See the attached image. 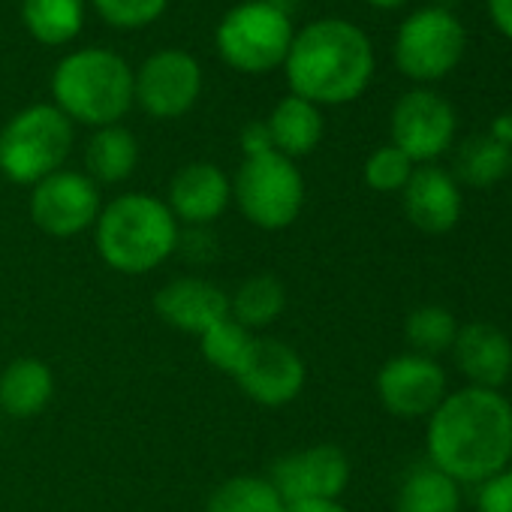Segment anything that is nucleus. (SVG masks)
Wrapping results in <instances>:
<instances>
[{
	"instance_id": "obj_1",
	"label": "nucleus",
	"mask_w": 512,
	"mask_h": 512,
	"mask_svg": "<svg viewBox=\"0 0 512 512\" xmlns=\"http://www.w3.org/2000/svg\"><path fill=\"white\" fill-rule=\"evenodd\" d=\"M428 461L458 485H482L512 464V401L500 389L464 386L428 416Z\"/></svg>"
},
{
	"instance_id": "obj_2",
	"label": "nucleus",
	"mask_w": 512,
	"mask_h": 512,
	"mask_svg": "<svg viewBox=\"0 0 512 512\" xmlns=\"http://www.w3.org/2000/svg\"><path fill=\"white\" fill-rule=\"evenodd\" d=\"M371 37L347 19H317L290 46L284 73L290 94L314 106H344L359 100L374 79Z\"/></svg>"
},
{
	"instance_id": "obj_3",
	"label": "nucleus",
	"mask_w": 512,
	"mask_h": 512,
	"mask_svg": "<svg viewBox=\"0 0 512 512\" xmlns=\"http://www.w3.org/2000/svg\"><path fill=\"white\" fill-rule=\"evenodd\" d=\"M181 223L169 205L148 193H124L103 205L94 223L100 260L118 275H148L178 250Z\"/></svg>"
},
{
	"instance_id": "obj_4",
	"label": "nucleus",
	"mask_w": 512,
	"mask_h": 512,
	"mask_svg": "<svg viewBox=\"0 0 512 512\" xmlns=\"http://www.w3.org/2000/svg\"><path fill=\"white\" fill-rule=\"evenodd\" d=\"M55 106L85 127H112L133 106V70L112 49L70 52L52 73Z\"/></svg>"
},
{
	"instance_id": "obj_5",
	"label": "nucleus",
	"mask_w": 512,
	"mask_h": 512,
	"mask_svg": "<svg viewBox=\"0 0 512 512\" xmlns=\"http://www.w3.org/2000/svg\"><path fill=\"white\" fill-rule=\"evenodd\" d=\"M73 151V121L55 103H34L0 130V175L13 184H40L64 169Z\"/></svg>"
},
{
	"instance_id": "obj_6",
	"label": "nucleus",
	"mask_w": 512,
	"mask_h": 512,
	"mask_svg": "<svg viewBox=\"0 0 512 512\" xmlns=\"http://www.w3.org/2000/svg\"><path fill=\"white\" fill-rule=\"evenodd\" d=\"M232 202L250 226L281 232L293 226L305 208V178L296 160L278 151L244 157L232 178Z\"/></svg>"
},
{
	"instance_id": "obj_7",
	"label": "nucleus",
	"mask_w": 512,
	"mask_h": 512,
	"mask_svg": "<svg viewBox=\"0 0 512 512\" xmlns=\"http://www.w3.org/2000/svg\"><path fill=\"white\" fill-rule=\"evenodd\" d=\"M293 19L263 0H244L232 7L214 34L220 58L247 76H260L284 67L293 46Z\"/></svg>"
},
{
	"instance_id": "obj_8",
	"label": "nucleus",
	"mask_w": 512,
	"mask_h": 512,
	"mask_svg": "<svg viewBox=\"0 0 512 512\" xmlns=\"http://www.w3.org/2000/svg\"><path fill=\"white\" fill-rule=\"evenodd\" d=\"M467 31L443 7H422L410 13L395 34V67L413 82H440L464 58Z\"/></svg>"
},
{
	"instance_id": "obj_9",
	"label": "nucleus",
	"mask_w": 512,
	"mask_h": 512,
	"mask_svg": "<svg viewBox=\"0 0 512 512\" xmlns=\"http://www.w3.org/2000/svg\"><path fill=\"white\" fill-rule=\"evenodd\" d=\"M455 130L458 115L452 103L431 88H413L404 97H398L389 118L392 145L422 166L434 163L452 148Z\"/></svg>"
},
{
	"instance_id": "obj_10",
	"label": "nucleus",
	"mask_w": 512,
	"mask_h": 512,
	"mask_svg": "<svg viewBox=\"0 0 512 512\" xmlns=\"http://www.w3.org/2000/svg\"><path fill=\"white\" fill-rule=\"evenodd\" d=\"M202 94V67L190 52L163 49L133 73V103L151 118H184Z\"/></svg>"
},
{
	"instance_id": "obj_11",
	"label": "nucleus",
	"mask_w": 512,
	"mask_h": 512,
	"mask_svg": "<svg viewBox=\"0 0 512 512\" xmlns=\"http://www.w3.org/2000/svg\"><path fill=\"white\" fill-rule=\"evenodd\" d=\"M238 389L263 407H287L293 404L305 383H308V368L299 350L278 338H256L250 341L238 371L232 374Z\"/></svg>"
},
{
	"instance_id": "obj_12",
	"label": "nucleus",
	"mask_w": 512,
	"mask_h": 512,
	"mask_svg": "<svg viewBox=\"0 0 512 512\" xmlns=\"http://www.w3.org/2000/svg\"><path fill=\"white\" fill-rule=\"evenodd\" d=\"M100 211V187L85 172L58 169L31 190V220L52 238L88 232Z\"/></svg>"
},
{
	"instance_id": "obj_13",
	"label": "nucleus",
	"mask_w": 512,
	"mask_h": 512,
	"mask_svg": "<svg viewBox=\"0 0 512 512\" xmlns=\"http://www.w3.org/2000/svg\"><path fill=\"white\" fill-rule=\"evenodd\" d=\"M284 503L338 500L350 485V458L341 446L317 443L281 455L269 473Z\"/></svg>"
},
{
	"instance_id": "obj_14",
	"label": "nucleus",
	"mask_w": 512,
	"mask_h": 512,
	"mask_svg": "<svg viewBox=\"0 0 512 512\" xmlns=\"http://www.w3.org/2000/svg\"><path fill=\"white\" fill-rule=\"evenodd\" d=\"M446 395V371L431 356L401 353L377 374V398L398 419H428Z\"/></svg>"
},
{
	"instance_id": "obj_15",
	"label": "nucleus",
	"mask_w": 512,
	"mask_h": 512,
	"mask_svg": "<svg viewBox=\"0 0 512 512\" xmlns=\"http://www.w3.org/2000/svg\"><path fill=\"white\" fill-rule=\"evenodd\" d=\"M178 223L184 226H208L214 223L232 202V181L214 163H187L181 166L163 199Z\"/></svg>"
},
{
	"instance_id": "obj_16",
	"label": "nucleus",
	"mask_w": 512,
	"mask_h": 512,
	"mask_svg": "<svg viewBox=\"0 0 512 512\" xmlns=\"http://www.w3.org/2000/svg\"><path fill=\"white\" fill-rule=\"evenodd\" d=\"M407 220L428 235H443L461 220V184L440 166H416L407 187L401 190Z\"/></svg>"
},
{
	"instance_id": "obj_17",
	"label": "nucleus",
	"mask_w": 512,
	"mask_h": 512,
	"mask_svg": "<svg viewBox=\"0 0 512 512\" xmlns=\"http://www.w3.org/2000/svg\"><path fill=\"white\" fill-rule=\"evenodd\" d=\"M154 311L166 326L199 338L229 317V296L217 284L187 275L157 290Z\"/></svg>"
},
{
	"instance_id": "obj_18",
	"label": "nucleus",
	"mask_w": 512,
	"mask_h": 512,
	"mask_svg": "<svg viewBox=\"0 0 512 512\" xmlns=\"http://www.w3.org/2000/svg\"><path fill=\"white\" fill-rule=\"evenodd\" d=\"M452 359L458 371L479 389H500L512 377V341L503 329L491 323L458 326Z\"/></svg>"
},
{
	"instance_id": "obj_19",
	"label": "nucleus",
	"mask_w": 512,
	"mask_h": 512,
	"mask_svg": "<svg viewBox=\"0 0 512 512\" xmlns=\"http://www.w3.org/2000/svg\"><path fill=\"white\" fill-rule=\"evenodd\" d=\"M55 398V374L37 356H19L0 371V416L34 419Z\"/></svg>"
},
{
	"instance_id": "obj_20",
	"label": "nucleus",
	"mask_w": 512,
	"mask_h": 512,
	"mask_svg": "<svg viewBox=\"0 0 512 512\" xmlns=\"http://www.w3.org/2000/svg\"><path fill=\"white\" fill-rule=\"evenodd\" d=\"M269 127V136H272V148L290 160H299V157H308L320 142H323V130H326V121H323V109L296 97V94H287L269 115L266 121Z\"/></svg>"
},
{
	"instance_id": "obj_21",
	"label": "nucleus",
	"mask_w": 512,
	"mask_h": 512,
	"mask_svg": "<svg viewBox=\"0 0 512 512\" xmlns=\"http://www.w3.org/2000/svg\"><path fill=\"white\" fill-rule=\"evenodd\" d=\"M136 166H139V142L127 127L112 124L94 130L85 148V169H88L85 175L94 184H121L136 172Z\"/></svg>"
},
{
	"instance_id": "obj_22",
	"label": "nucleus",
	"mask_w": 512,
	"mask_h": 512,
	"mask_svg": "<svg viewBox=\"0 0 512 512\" xmlns=\"http://www.w3.org/2000/svg\"><path fill=\"white\" fill-rule=\"evenodd\" d=\"M392 512H461V485L431 461L404 473Z\"/></svg>"
},
{
	"instance_id": "obj_23",
	"label": "nucleus",
	"mask_w": 512,
	"mask_h": 512,
	"mask_svg": "<svg viewBox=\"0 0 512 512\" xmlns=\"http://www.w3.org/2000/svg\"><path fill=\"white\" fill-rule=\"evenodd\" d=\"M287 311V287L275 275H253L229 296V317L247 332L278 323Z\"/></svg>"
},
{
	"instance_id": "obj_24",
	"label": "nucleus",
	"mask_w": 512,
	"mask_h": 512,
	"mask_svg": "<svg viewBox=\"0 0 512 512\" xmlns=\"http://www.w3.org/2000/svg\"><path fill=\"white\" fill-rule=\"evenodd\" d=\"M22 22L43 46H64L85 28V0H22Z\"/></svg>"
},
{
	"instance_id": "obj_25",
	"label": "nucleus",
	"mask_w": 512,
	"mask_h": 512,
	"mask_svg": "<svg viewBox=\"0 0 512 512\" xmlns=\"http://www.w3.org/2000/svg\"><path fill=\"white\" fill-rule=\"evenodd\" d=\"M512 172V148H506L503 142H497L488 133L470 136L458 154H455V181L485 190L500 184L506 175Z\"/></svg>"
},
{
	"instance_id": "obj_26",
	"label": "nucleus",
	"mask_w": 512,
	"mask_h": 512,
	"mask_svg": "<svg viewBox=\"0 0 512 512\" xmlns=\"http://www.w3.org/2000/svg\"><path fill=\"white\" fill-rule=\"evenodd\" d=\"M205 512H287V503L269 476L241 473L223 479L208 494Z\"/></svg>"
},
{
	"instance_id": "obj_27",
	"label": "nucleus",
	"mask_w": 512,
	"mask_h": 512,
	"mask_svg": "<svg viewBox=\"0 0 512 512\" xmlns=\"http://www.w3.org/2000/svg\"><path fill=\"white\" fill-rule=\"evenodd\" d=\"M458 335V320L443 305H419L407 314L404 338L410 344V353L437 359L440 353H449Z\"/></svg>"
},
{
	"instance_id": "obj_28",
	"label": "nucleus",
	"mask_w": 512,
	"mask_h": 512,
	"mask_svg": "<svg viewBox=\"0 0 512 512\" xmlns=\"http://www.w3.org/2000/svg\"><path fill=\"white\" fill-rule=\"evenodd\" d=\"M253 341V332H247L244 326H238L232 317L220 320L217 326H211L205 335H199V350L205 356V362L223 374H235L247 347Z\"/></svg>"
},
{
	"instance_id": "obj_29",
	"label": "nucleus",
	"mask_w": 512,
	"mask_h": 512,
	"mask_svg": "<svg viewBox=\"0 0 512 512\" xmlns=\"http://www.w3.org/2000/svg\"><path fill=\"white\" fill-rule=\"evenodd\" d=\"M413 169H416V163L389 142V145L371 151L362 175H365V184L377 193H401L407 187Z\"/></svg>"
},
{
	"instance_id": "obj_30",
	"label": "nucleus",
	"mask_w": 512,
	"mask_h": 512,
	"mask_svg": "<svg viewBox=\"0 0 512 512\" xmlns=\"http://www.w3.org/2000/svg\"><path fill=\"white\" fill-rule=\"evenodd\" d=\"M94 7L112 28L136 31L157 22L166 13L169 0H94Z\"/></svg>"
},
{
	"instance_id": "obj_31",
	"label": "nucleus",
	"mask_w": 512,
	"mask_h": 512,
	"mask_svg": "<svg viewBox=\"0 0 512 512\" xmlns=\"http://www.w3.org/2000/svg\"><path fill=\"white\" fill-rule=\"evenodd\" d=\"M476 509L479 512H512V464L479 485Z\"/></svg>"
},
{
	"instance_id": "obj_32",
	"label": "nucleus",
	"mask_w": 512,
	"mask_h": 512,
	"mask_svg": "<svg viewBox=\"0 0 512 512\" xmlns=\"http://www.w3.org/2000/svg\"><path fill=\"white\" fill-rule=\"evenodd\" d=\"M238 142H241V151H244V157H256V154L275 151V148H272V136H269V127H266V121H250V124L241 130Z\"/></svg>"
},
{
	"instance_id": "obj_33",
	"label": "nucleus",
	"mask_w": 512,
	"mask_h": 512,
	"mask_svg": "<svg viewBox=\"0 0 512 512\" xmlns=\"http://www.w3.org/2000/svg\"><path fill=\"white\" fill-rule=\"evenodd\" d=\"M485 10L497 34L512 43V0H485Z\"/></svg>"
},
{
	"instance_id": "obj_34",
	"label": "nucleus",
	"mask_w": 512,
	"mask_h": 512,
	"mask_svg": "<svg viewBox=\"0 0 512 512\" xmlns=\"http://www.w3.org/2000/svg\"><path fill=\"white\" fill-rule=\"evenodd\" d=\"M287 512H350L341 500H314V503H290Z\"/></svg>"
},
{
	"instance_id": "obj_35",
	"label": "nucleus",
	"mask_w": 512,
	"mask_h": 512,
	"mask_svg": "<svg viewBox=\"0 0 512 512\" xmlns=\"http://www.w3.org/2000/svg\"><path fill=\"white\" fill-rule=\"evenodd\" d=\"M488 136H494L497 142H503L506 148H512V112L497 115L488 127Z\"/></svg>"
},
{
	"instance_id": "obj_36",
	"label": "nucleus",
	"mask_w": 512,
	"mask_h": 512,
	"mask_svg": "<svg viewBox=\"0 0 512 512\" xmlns=\"http://www.w3.org/2000/svg\"><path fill=\"white\" fill-rule=\"evenodd\" d=\"M263 4H269V7H275V10H281V13L293 16V10L302 4V0H263Z\"/></svg>"
},
{
	"instance_id": "obj_37",
	"label": "nucleus",
	"mask_w": 512,
	"mask_h": 512,
	"mask_svg": "<svg viewBox=\"0 0 512 512\" xmlns=\"http://www.w3.org/2000/svg\"><path fill=\"white\" fill-rule=\"evenodd\" d=\"M365 4H371L374 10H401L410 0H365Z\"/></svg>"
},
{
	"instance_id": "obj_38",
	"label": "nucleus",
	"mask_w": 512,
	"mask_h": 512,
	"mask_svg": "<svg viewBox=\"0 0 512 512\" xmlns=\"http://www.w3.org/2000/svg\"><path fill=\"white\" fill-rule=\"evenodd\" d=\"M0 431H4V416H0Z\"/></svg>"
},
{
	"instance_id": "obj_39",
	"label": "nucleus",
	"mask_w": 512,
	"mask_h": 512,
	"mask_svg": "<svg viewBox=\"0 0 512 512\" xmlns=\"http://www.w3.org/2000/svg\"><path fill=\"white\" fill-rule=\"evenodd\" d=\"M0 181H4V175H0Z\"/></svg>"
}]
</instances>
